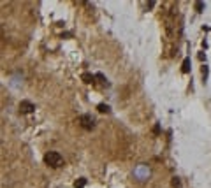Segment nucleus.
Returning a JSON list of instances; mask_svg holds the SVG:
<instances>
[{
	"mask_svg": "<svg viewBox=\"0 0 211 188\" xmlns=\"http://www.w3.org/2000/svg\"><path fill=\"white\" fill-rule=\"evenodd\" d=\"M44 162H46V165H50V167H53V169H56V167L62 165L63 158H62V155H60L58 151H48L44 155Z\"/></svg>",
	"mask_w": 211,
	"mask_h": 188,
	"instance_id": "f257e3e1",
	"label": "nucleus"
},
{
	"mask_svg": "<svg viewBox=\"0 0 211 188\" xmlns=\"http://www.w3.org/2000/svg\"><path fill=\"white\" fill-rule=\"evenodd\" d=\"M77 123H79L81 127L85 130H92L95 128V120L90 116V114H81L79 118H77Z\"/></svg>",
	"mask_w": 211,
	"mask_h": 188,
	"instance_id": "f03ea898",
	"label": "nucleus"
},
{
	"mask_svg": "<svg viewBox=\"0 0 211 188\" xmlns=\"http://www.w3.org/2000/svg\"><path fill=\"white\" fill-rule=\"evenodd\" d=\"M34 109H35V106L30 100H21L19 102V112H23V114H30V112H34Z\"/></svg>",
	"mask_w": 211,
	"mask_h": 188,
	"instance_id": "7ed1b4c3",
	"label": "nucleus"
},
{
	"mask_svg": "<svg viewBox=\"0 0 211 188\" xmlns=\"http://www.w3.org/2000/svg\"><path fill=\"white\" fill-rule=\"evenodd\" d=\"M134 174L139 178V181H144V179H148V176H150V169L148 167H144V165H139L134 170Z\"/></svg>",
	"mask_w": 211,
	"mask_h": 188,
	"instance_id": "20e7f679",
	"label": "nucleus"
},
{
	"mask_svg": "<svg viewBox=\"0 0 211 188\" xmlns=\"http://www.w3.org/2000/svg\"><path fill=\"white\" fill-rule=\"evenodd\" d=\"M81 79L85 81V83H88V85H90V83H93L95 76H92V74H88V72H85V74H83V76H81Z\"/></svg>",
	"mask_w": 211,
	"mask_h": 188,
	"instance_id": "39448f33",
	"label": "nucleus"
},
{
	"mask_svg": "<svg viewBox=\"0 0 211 188\" xmlns=\"http://www.w3.org/2000/svg\"><path fill=\"white\" fill-rule=\"evenodd\" d=\"M181 72H190V58H185L183 60V67H181Z\"/></svg>",
	"mask_w": 211,
	"mask_h": 188,
	"instance_id": "423d86ee",
	"label": "nucleus"
},
{
	"mask_svg": "<svg viewBox=\"0 0 211 188\" xmlns=\"http://www.w3.org/2000/svg\"><path fill=\"white\" fill-rule=\"evenodd\" d=\"M97 109H99V112H106V114H108V112L111 111L108 104H99V106H97Z\"/></svg>",
	"mask_w": 211,
	"mask_h": 188,
	"instance_id": "0eeeda50",
	"label": "nucleus"
},
{
	"mask_svg": "<svg viewBox=\"0 0 211 188\" xmlns=\"http://www.w3.org/2000/svg\"><path fill=\"white\" fill-rule=\"evenodd\" d=\"M86 185V179L85 178H79V179H76V181H74V186L76 188H83Z\"/></svg>",
	"mask_w": 211,
	"mask_h": 188,
	"instance_id": "6e6552de",
	"label": "nucleus"
},
{
	"mask_svg": "<svg viewBox=\"0 0 211 188\" xmlns=\"http://www.w3.org/2000/svg\"><path fill=\"white\" fill-rule=\"evenodd\" d=\"M171 185H172V188H181V183H180V178H172Z\"/></svg>",
	"mask_w": 211,
	"mask_h": 188,
	"instance_id": "1a4fd4ad",
	"label": "nucleus"
},
{
	"mask_svg": "<svg viewBox=\"0 0 211 188\" xmlns=\"http://www.w3.org/2000/svg\"><path fill=\"white\" fill-rule=\"evenodd\" d=\"M202 77H204V81H206L208 79V67H206V65H202Z\"/></svg>",
	"mask_w": 211,
	"mask_h": 188,
	"instance_id": "9d476101",
	"label": "nucleus"
},
{
	"mask_svg": "<svg viewBox=\"0 0 211 188\" xmlns=\"http://www.w3.org/2000/svg\"><path fill=\"white\" fill-rule=\"evenodd\" d=\"M202 7H204V4H202V2H195V9H197V13H201Z\"/></svg>",
	"mask_w": 211,
	"mask_h": 188,
	"instance_id": "9b49d317",
	"label": "nucleus"
},
{
	"mask_svg": "<svg viewBox=\"0 0 211 188\" xmlns=\"http://www.w3.org/2000/svg\"><path fill=\"white\" fill-rule=\"evenodd\" d=\"M95 77H97V79H100V81H102V83H106V77H104L102 74H97V76H95Z\"/></svg>",
	"mask_w": 211,
	"mask_h": 188,
	"instance_id": "f8f14e48",
	"label": "nucleus"
}]
</instances>
